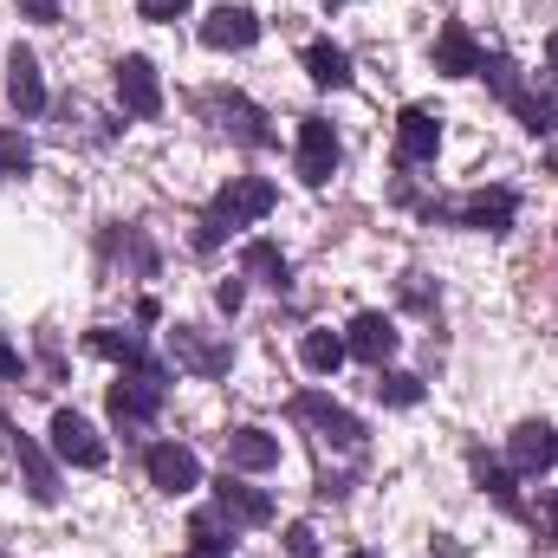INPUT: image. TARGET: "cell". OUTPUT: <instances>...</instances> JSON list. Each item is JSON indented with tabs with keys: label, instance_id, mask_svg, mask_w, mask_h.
<instances>
[{
	"label": "cell",
	"instance_id": "1",
	"mask_svg": "<svg viewBox=\"0 0 558 558\" xmlns=\"http://www.w3.org/2000/svg\"><path fill=\"white\" fill-rule=\"evenodd\" d=\"M274 208V182H260V175H234L215 202H208V215H202V228H195V247L208 254V247H221V234H234V228H247V221H260Z\"/></svg>",
	"mask_w": 558,
	"mask_h": 558
},
{
	"label": "cell",
	"instance_id": "2",
	"mask_svg": "<svg viewBox=\"0 0 558 558\" xmlns=\"http://www.w3.org/2000/svg\"><path fill=\"white\" fill-rule=\"evenodd\" d=\"M162 364H137L124 384H111V422L118 428H143V422L162 410Z\"/></svg>",
	"mask_w": 558,
	"mask_h": 558
},
{
	"label": "cell",
	"instance_id": "3",
	"mask_svg": "<svg viewBox=\"0 0 558 558\" xmlns=\"http://www.w3.org/2000/svg\"><path fill=\"white\" fill-rule=\"evenodd\" d=\"M292 416L312 422V428H318L325 441H338V448H357V441H364V422L351 416V410H338L331 397H318V390H299V397H292Z\"/></svg>",
	"mask_w": 558,
	"mask_h": 558
},
{
	"label": "cell",
	"instance_id": "4",
	"mask_svg": "<svg viewBox=\"0 0 558 558\" xmlns=\"http://www.w3.org/2000/svg\"><path fill=\"white\" fill-rule=\"evenodd\" d=\"M143 468H149V487H162V494H195L202 487V461L182 441H156L143 454Z\"/></svg>",
	"mask_w": 558,
	"mask_h": 558
},
{
	"label": "cell",
	"instance_id": "5",
	"mask_svg": "<svg viewBox=\"0 0 558 558\" xmlns=\"http://www.w3.org/2000/svg\"><path fill=\"white\" fill-rule=\"evenodd\" d=\"M118 105L131 111V118H156L162 111V78H156V65L131 52V59H118Z\"/></svg>",
	"mask_w": 558,
	"mask_h": 558
},
{
	"label": "cell",
	"instance_id": "6",
	"mask_svg": "<svg viewBox=\"0 0 558 558\" xmlns=\"http://www.w3.org/2000/svg\"><path fill=\"white\" fill-rule=\"evenodd\" d=\"M52 454L72 461V468H105V435H98L85 416L59 410V416H52Z\"/></svg>",
	"mask_w": 558,
	"mask_h": 558
},
{
	"label": "cell",
	"instance_id": "7",
	"mask_svg": "<svg viewBox=\"0 0 558 558\" xmlns=\"http://www.w3.org/2000/svg\"><path fill=\"white\" fill-rule=\"evenodd\" d=\"M331 169H338V137H331V124H325V118H305V124H299V182L325 189Z\"/></svg>",
	"mask_w": 558,
	"mask_h": 558
},
{
	"label": "cell",
	"instance_id": "8",
	"mask_svg": "<svg viewBox=\"0 0 558 558\" xmlns=\"http://www.w3.org/2000/svg\"><path fill=\"white\" fill-rule=\"evenodd\" d=\"M507 461H513V474H546V468L558 461V428H546V422H520L513 441H507Z\"/></svg>",
	"mask_w": 558,
	"mask_h": 558
},
{
	"label": "cell",
	"instance_id": "9",
	"mask_svg": "<svg viewBox=\"0 0 558 558\" xmlns=\"http://www.w3.org/2000/svg\"><path fill=\"white\" fill-rule=\"evenodd\" d=\"M344 351L384 371V357H397V325H390L384 312H357V318H351V331H344Z\"/></svg>",
	"mask_w": 558,
	"mask_h": 558
},
{
	"label": "cell",
	"instance_id": "10",
	"mask_svg": "<svg viewBox=\"0 0 558 558\" xmlns=\"http://www.w3.org/2000/svg\"><path fill=\"white\" fill-rule=\"evenodd\" d=\"M260 39V20L247 13V7H215L208 20H202V46H215V52H241V46H254Z\"/></svg>",
	"mask_w": 558,
	"mask_h": 558
},
{
	"label": "cell",
	"instance_id": "11",
	"mask_svg": "<svg viewBox=\"0 0 558 558\" xmlns=\"http://www.w3.org/2000/svg\"><path fill=\"white\" fill-rule=\"evenodd\" d=\"M481 46H474V33L461 26V20H448L441 33H435V72H448V78H474L481 72Z\"/></svg>",
	"mask_w": 558,
	"mask_h": 558
},
{
	"label": "cell",
	"instance_id": "12",
	"mask_svg": "<svg viewBox=\"0 0 558 558\" xmlns=\"http://www.w3.org/2000/svg\"><path fill=\"white\" fill-rule=\"evenodd\" d=\"M435 149H441V118L422 111V105H410V111L397 118V156H403V162H435Z\"/></svg>",
	"mask_w": 558,
	"mask_h": 558
},
{
	"label": "cell",
	"instance_id": "13",
	"mask_svg": "<svg viewBox=\"0 0 558 558\" xmlns=\"http://www.w3.org/2000/svg\"><path fill=\"white\" fill-rule=\"evenodd\" d=\"M7 98H13L20 118H39L46 111V78H39V59L33 52H13L7 59Z\"/></svg>",
	"mask_w": 558,
	"mask_h": 558
},
{
	"label": "cell",
	"instance_id": "14",
	"mask_svg": "<svg viewBox=\"0 0 558 558\" xmlns=\"http://www.w3.org/2000/svg\"><path fill=\"white\" fill-rule=\"evenodd\" d=\"M513 208H520L513 189H481V195H468L454 215H461L468 228H481V234H507V228H513Z\"/></svg>",
	"mask_w": 558,
	"mask_h": 558
},
{
	"label": "cell",
	"instance_id": "15",
	"mask_svg": "<svg viewBox=\"0 0 558 558\" xmlns=\"http://www.w3.org/2000/svg\"><path fill=\"white\" fill-rule=\"evenodd\" d=\"M215 507H221L228 526H267V520H274V500H267L260 487H247V481H221Z\"/></svg>",
	"mask_w": 558,
	"mask_h": 558
},
{
	"label": "cell",
	"instance_id": "16",
	"mask_svg": "<svg viewBox=\"0 0 558 558\" xmlns=\"http://www.w3.org/2000/svg\"><path fill=\"white\" fill-rule=\"evenodd\" d=\"M169 351H175V364L182 371H195V377H221L228 371V351L221 344H208L202 331H189V325H175L169 331Z\"/></svg>",
	"mask_w": 558,
	"mask_h": 558
},
{
	"label": "cell",
	"instance_id": "17",
	"mask_svg": "<svg viewBox=\"0 0 558 558\" xmlns=\"http://www.w3.org/2000/svg\"><path fill=\"white\" fill-rule=\"evenodd\" d=\"M279 461V441L267 428H234L228 435V468H241V474H267Z\"/></svg>",
	"mask_w": 558,
	"mask_h": 558
},
{
	"label": "cell",
	"instance_id": "18",
	"mask_svg": "<svg viewBox=\"0 0 558 558\" xmlns=\"http://www.w3.org/2000/svg\"><path fill=\"white\" fill-rule=\"evenodd\" d=\"M13 454H20V468H26L33 500H39V507H52V500H59V474H52V461L39 454V441H33V435H13Z\"/></svg>",
	"mask_w": 558,
	"mask_h": 558
},
{
	"label": "cell",
	"instance_id": "19",
	"mask_svg": "<svg viewBox=\"0 0 558 558\" xmlns=\"http://www.w3.org/2000/svg\"><path fill=\"white\" fill-rule=\"evenodd\" d=\"M305 72H312V85L344 92L351 85V52L344 46H305Z\"/></svg>",
	"mask_w": 558,
	"mask_h": 558
},
{
	"label": "cell",
	"instance_id": "20",
	"mask_svg": "<svg viewBox=\"0 0 558 558\" xmlns=\"http://www.w3.org/2000/svg\"><path fill=\"white\" fill-rule=\"evenodd\" d=\"M241 267H247V274L260 279V286H274V292H286V279H292V267H286V254H279L274 241H247Z\"/></svg>",
	"mask_w": 558,
	"mask_h": 558
},
{
	"label": "cell",
	"instance_id": "21",
	"mask_svg": "<svg viewBox=\"0 0 558 558\" xmlns=\"http://www.w3.org/2000/svg\"><path fill=\"white\" fill-rule=\"evenodd\" d=\"M299 357H305V371L331 377V371L344 364V338H338V331H305V338H299Z\"/></svg>",
	"mask_w": 558,
	"mask_h": 558
},
{
	"label": "cell",
	"instance_id": "22",
	"mask_svg": "<svg viewBox=\"0 0 558 558\" xmlns=\"http://www.w3.org/2000/svg\"><path fill=\"white\" fill-rule=\"evenodd\" d=\"M92 351H98V357H118V364H131V371H137V364H149L143 338H131V331H111V325H105V331H92Z\"/></svg>",
	"mask_w": 558,
	"mask_h": 558
},
{
	"label": "cell",
	"instance_id": "23",
	"mask_svg": "<svg viewBox=\"0 0 558 558\" xmlns=\"http://www.w3.org/2000/svg\"><path fill=\"white\" fill-rule=\"evenodd\" d=\"M474 474H481V487L507 507V513H520V487H513V474L500 468V461H487V454H474Z\"/></svg>",
	"mask_w": 558,
	"mask_h": 558
},
{
	"label": "cell",
	"instance_id": "24",
	"mask_svg": "<svg viewBox=\"0 0 558 558\" xmlns=\"http://www.w3.org/2000/svg\"><path fill=\"white\" fill-rule=\"evenodd\" d=\"M377 397H384V403H397V410H410V403H422V377L390 371V377H377Z\"/></svg>",
	"mask_w": 558,
	"mask_h": 558
},
{
	"label": "cell",
	"instance_id": "25",
	"mask_svg": "<svg viewBox=\"0 0 558 558\" xmlns=\"http://www.w3.org/2000/svg\"><path fill=\"white\" fill-rule=\"evenodd\" d=\"M526 520H533V533H539L546 546H558V487L539 494V507H526Z\"/></svg>",
	"mask_w": 558,
	"mask_h": 558
},
{
	"label": "cell",
	"instance_id": "26",
	"mask_svg": "<svg viewBox=\"0 0 558 558\" xmlns=\"http://www.w3.org/2000/svg\"><path fill=\"white\" fill-rule=\"evenodd\" d=\"M33 162V143L20 137V131H0V175H20Z\"/></svg>",
	"mask_w": 558,
	"mask_h": 558
},
{
	"label": "cell",
	"instance_id": "27",
	"mask_svg": "<svg viewBox=\"0 0 558 558\" xmlns=\"http://www.w3.org/2000/svg\"><path fill=\"white\" fill-rule=\"evenodd\" d=\"M286 553L292 558H318V533H312V526H286Z\"/></svg>",
	"mask_w": 558,
	"mask_h": 558
},
{
	"label": "cell",
	"instance_id": "28",
	"mask_svg": "<svg viewBox=\"0 0 558 558\" xmlns=\"http://www.w3.org/2000/svg\"><path fill=\"white\" fill-rule=\"evenodd\" d=\"M143 20H175V13H189V0H137Z\"/></svg>",
	"mask_w": 558,
	"mask_h": 558
},
{
	"label": "cell",
	"instance_id": "29",
	"mask_svg": "<svg viewBox=\"0 0 558 558\" xmlns=\"http://www.w3.org/2000/svg\"><path fill=\"white\" fill-rule=\"evenodd\" d=\"M215 299H221V312H241V279H221Z\"/></svg>",
	"mask_w": 558,
	"mask_h": 558
},
{
	"label": "cell",
	"instance_id": "30",
	"mask_svg": "<svg viewBox=\"0 0 558 558\" xmlns=\"http://www.w3.org/2000/svg\"><path fill=\"white\" fill-rule=\"evenodd\" d=\"M182 558H228V546H221V539H195Z\"/></svg>",
	"mask_w": 558,
	"mask_h": 558
},
{
	"label": "cell",
	"instance_id": "31",
	"mask_svg": "<svg viewBox=\"0 0 558 558\" xmlns=\"http://www.w3.org/2000/svg\"><path fill=\"white\" fill-rule=\"evenodd\" d=\"M20 7H26L33 20H59V0H20Z\"/></svg>",
	"mask_w": 558,
	"mask_h": 558
},
{
	"label": "cell",
	"instance_id": "32",
	"mask_svg": "<svg viewBox=\"0 0 558 558\" xmlns=\"http://www.w3.org/2000/svg\"><path fill=\"white\" fill-rule=\"evenodd\" d=\"M0 377H20V351H13L7 338H0Z\"/></svg>",
	"mask_w": 558,
	"mask_h": 558
},
{
	"label": "cell",
	"instance_id": "33",
	"mask_svg": "<svg viewBox=\"0 0 558 558\" xmlns=\"http://www.w3.org/2000/svg\"><path fill=\"white\" fill-rule=\"evenodd\" d=\"M546 59H553V72H558V33H553V39H546Z\"/></svg>",
	"mask_w": 558,
	"mask_h": 558
},
{
	"label": "cell",
	"instance_id": "34",
	"mask_svg": "<svg viewBox=\"0 0 558 558\" xmlns=\"http://www.w3.org/2000/svg\"><path fill=\"white\" fill-rule=\"evenodd\" d=\"M546 169H553V175H558V149H546Z\"/></svg>",
	"mask_w": 558,
	"mask_h": 558
},
{
	"label": "cell",
	"instance_id": "35",
	"mask_svg": "<svg viewBox=\"0 0 558 558\" xmlns=\"http://www.w3.org/2000/svg\"><path fill=\"white\" fill-rule=\"evenodd\" d=\"M351 558H377V553H351Z\"/></svg>",
	"mask_w": 558,
	"mask_h": 558
}]
</instances>
